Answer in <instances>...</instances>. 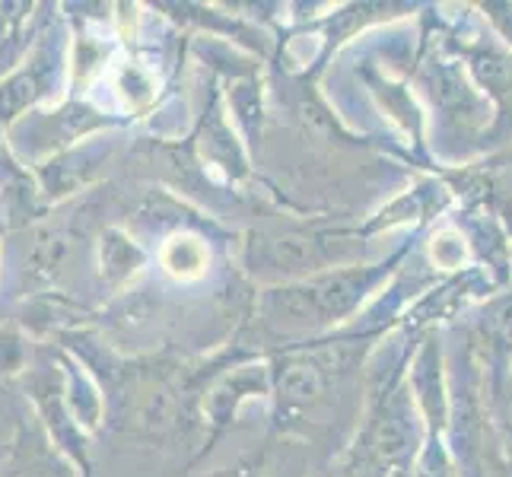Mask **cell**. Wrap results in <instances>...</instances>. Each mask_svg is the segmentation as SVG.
I'll use <instances>...</instances> for the list:
<instances>
[{
    "label": "cell",
    "instance_id": "1",
    "mask_svg": "<svg viewBox=\"0 0 512 477\" xmlns=\"http://www.w3.org/2000/svg\"><path fill=\"white\" fill-rule=\"evenodd\" d=\"M369 284V274H331L319 277L299 290H284L274 299V315L287 322H338L353 306Z\"/></svg>",
    "mask_w": 512,
    "mask_h": 477
},
{
    "label": "cell",
    "instance_id": "2",
    "mask_svg": "<svg viewBox=\"0 0 512 477\" xmlns=\"http://www.w3.org/2000/svg\"><path fill=\"white\" fill-rule=\"evenodd\" d=\"M204 249L198 239H172L169 249L163 252V261L172 274L179 277H198L204 268Z\"/></svg>",
    "mask_w": 512,
    "mask_h": 477
},
{
    "label": "cell",
    "instance_id": "3",
    "mask_svg": "<svg viewBox=\"0 0 512 477\" xmlns=\"http://www.w3.org/2000/svg\"><path fill=\"white\" fill-rule=\"evenodd\" d=\"M493 325H497V331L503 334L506 341H512V303H506V306L497 312V322H493Z\"/></svg>",
    "mask_w": 512,
    "mask_h": 477
},
{
    "label": "cell",
    "instance_id": "4",
    "mask_svg": "<svg viewBox=\"0 0 512 477\" xmlns=\"http://www.w3.org/2000/svg\"><path fill=\"white\" fill-rule=\"evenodd\" d=\"M509 423H512V411H509Z\"/></svg>",
    "mask_w": 512,
    "mask_h": 477
}]
</instances>
